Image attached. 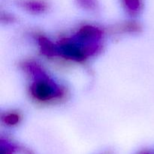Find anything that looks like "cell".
Returning a JSON list of instances; mask_svg holds the SVG:
<instances>
[{"mask_svg": "<svg viewBox=\"0 0 154 154\" xmlns=\"http://www.w3.org/2000/svg\"><path fill=\"white\" fill-rule=\"evenodd\" d=\"M33 96L39 100H48L53 97V89L45 81L35 83L32 88Z\"/></svg>", "mask_w": 154, "mask_h": 154, "instance_id": "6da1fadb", "label": "cell"}, {"mask_svg": "<svg viewBox=\"0 0 154 154\" xmlns=\"http://www.w3.org/2000/svg\"><path fill=\"white\" fill-rule=\"evenodd\" d=\"M21 4L26 8L35 11H42L47 7V4L44 0H22Z\"/></svg>", "mask_w": 154, "mask_h": 154, "instance_id": "7a4b0ae2", "label": "cell"}, {"mask_svg": "<svg viewBox=\"0 0 154 154\" xmlns=\"http://www.w3.org/2000/svg\"><path fill=\"white\" fill-rule=\"evenodd\" d=\"M125 8L132 13H137L142 7V0H123Z\"/></svg>", "mask_w": 154, "mask_h": 154, "instance_id": "3957f363", "label": "cell"}, {"mask_svg": "<svg viewBox=\"0 0 154 154\" xmlns=\"http://www.w3.org/2000/svg\"><path fill=\"white\" fill-rule=\"evenodd\" d=\"M16 151V147L13 144L7 141H2L0 154H14Z\"/></svg>", "mask_w": 154, "mask_h": 154, "instance_id": "277c9868", "label": "cell"}, {"mask_svg": "<svg viewBox=\"0 0 154 154\" xmlns=\"http://www.w3.org/2000/svg\"><path fill=\"white\" fill-rule=\"evenodd\" d=\"M5 121L7 124L14 125L19 121V116H17V114H9L7 117H5Z\"/></svg>", "mask_w": 154, "mask_h": 154, "instance_id": "5b68a950", "label": "cell"}, {"mask_svg": "<svg viewBox=\"0 0 154 154\" xmlns=\"http://www.w3.org/2000/svg\"><path fill=\"white\" fill-rule=\"evenodd\" d=\"M77 1L81 5L89 8L95 7L96 5V0H77Z\"/></svg>", "mask_w": 154, "mask_h": 154, "instance_id": "8992f818", "label": "cell"}, {"mask_svg": "<svg viewBox=\"0 0 154 154\" xmlns=\"http://www.w3.org/2000/svg\"><path fill=\"white\" fill-rule=\"evenodd\" d=\"M138 154H152V153H150V152H148V151H142V152H141V153H139Z\"/></svg>", "mask_w": 154, "mask_h": 154, "instance_id": "52a82bcc", "label": "cell"}, {"mask_svg": "<svg viewBox=\"0 0 154 154\" xmlns=\"http://www.w3.org/2000/svg\"><path fill=\"white\" fill-rule=\"evenodd\" d=\"M101 154H112V153H111V151H106V152H105V153H101Z\"/></svg>", "mask_w": 154, "mask_h": 154, "instance_id": "ba28073f", "label": "cell"}]
</instances>
